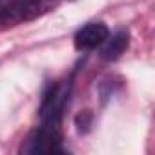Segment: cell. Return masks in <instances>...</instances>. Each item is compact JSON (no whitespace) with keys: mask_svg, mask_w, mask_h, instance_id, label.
Here are the masks:
<instances>
[{"mask_svg":"<svg viewBox=\"0 0 155 155\" xmlns=\"http://www.w3.org/2000/svg\"><path fill=\"white\" fill-rule=\"evenodd\" d=\"M128 48H130V31L128 29H119L113 35H108V38L102 42L101 57L108 62H113V60L120 58L126 53Z\"/></svg>","mask_w":155,"mask_h":155,"instance_id":"cell-2","label":"cell"},{"mask_svg":"<svg viewBox=\"0 0 155 155\" xmlns=\"http://www.w3.org/2000/svg\"><path fill=\"white\" fill-rule=\"evenodd\" d=\"M91 120H93V115H91V111H90V110H84V111H81L79 115L75 117V124H77V128H79V131H81V133L90 131Z\"/></svg>","mask_w":155,"mask_h":155,"instance_id":"cell-3","label":"cell"},{"mask_svg":"<svg viewBox=\"0 0 155 155\" xmlns=\"http://www.w3.org/2000/svg\"><path fill=\"white\" fill-rule=\"evenodd\" d=\"M108 35H110V29L104 22H90L75 33L73 42L79 51H90V49L102 46V42L108 38Z\"/></svg>","mask_w":155,"mask_h":155,"instance_id":"cell-1","label":"cell"}]
</instances>
